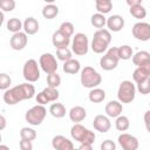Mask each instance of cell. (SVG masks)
I'll return each mask as SVG.
<instances>
[{"label": "cell", "instance_id": "681fc988", "mask_svg": "<svg viewBox=\"0 0 150 150\" xmlns=\"http://www.w3.org/2000/svg\"><path fill=\"white\" fill-rule=\"evenodd\" d=\"M0 150H9V148L7 145H5V144H1L0 145Z\"/></svg>", "mask_w": 150, "mask_h": 150}, {"label": "cell", "instance_id": "ffe728a7", "mask_svg": "<svg viewBox=\"0 0 150 150\" xmlns=\"http://www.w3.org/2000/svg\"><path fill=\"white\" fill-rule=\"evenodd\" d=\"M23 32L27 35L36 34L39 32V21L33 16L26 18L25 21H23Z\"/></svg>", "mask_w": 150, "mask_h": 150}, {"label": "cell", "instance_id": "1f68e13d", "mask_svg": "<svg viewBox=\"0 0 150 150\" xmlns=\"http://www.w3.org/2000/svg\"><path fill=\"white\" fill-rule=\"evenodd\" d=\"M129 12L135 19H144L146 16V9L144 8L143 5H137V6H134V7H129Z\"/></svg>", "mask_w": 150, "mask_h": 150}, {"label": "cell", "instance_id": "83f0119b", "mask_svg": "<svg viewBox=\"0 0 150 150\" xmlns=\"http://www.w3.org/2000/svg\"><path fill=\"white\" fill-rule=\"evenodd\" d=\"M131 60H132V63L138 67L142 63H144V62H146V61L150 60V53H148L146 50H139V52H137V53L134 54V56H132Z\"/></svg>", "mask_w": 150, "mask_h": 150}, {"label": "cell", "instance_id": "2e32d148", "mask_svg": "<svg viewBox=\"0 0 150 150\" xmlns=\"http://www.w3.org/2000/svg\"><path fill=\"white\" fill-rule=\"evenodd\" d=\"M107 27L109 32H120L124 27V19L118 14L110 15L107 19Z\"/></svg>", "mask_w": 150, "mask_h": 150}, {"label": "cell", "instance_id": "5b68a950", "mask_svg": "<svg viewBox=\"0 0 150 150\" xmlns=\"http://www.w3.org/2000/svg\"><path fill=\"white\" fill-rule=\"evenodd\" d=\"M136 90H137V88L135 87V84L131 81H129V80L122 81L117 89L118 101L121 103H131L135 100Z\"/></svg>", "mask_w": 150, "mask_h": 150}, {"label": "cell", "instance_id": "484cf974", "mask_svg": "<svg viewBox=\"0 0 150 150\" xmlns=\"http://www.w3.org/2000/svg\"><path fill=\"white\" fill-rule=\"evenodd\" d=\"M95 7L97 9V13L104 15L112 9V2L110 0H96Z\"/></svg>", "mask_w": 150, "mask_h": 150}, {"label": "cell", "instance_id": "8fae6325", "mask_svg": "<svg viewBox=\"0 0 150 150\" xmlns=\"http://www.w3.org/2000/svg\"><path fill=\"white\" fill-rule=\"evenodd\" d=\"M117 141H118V144L121 145V148L123 150H137L139 146L138 139L134 135H130L127 132H122L118 136Z\"/></svg>", "mask_w": 150, "mask_h": 150}, {"label": "cell", "instance_id": "30bf717a", "mask_svg": "<svg viewBox=\"0 0 150 150\" xmlns=\"http://www.w3.org/2000/svg\"><path fill=\"white\" fill-rule=\"evenodd\" d=\"M132 36L139 41H148L150 40V23L148 22H136L131 28Z\"/></svg>", "mask_w": 150, "mask_h": 150}, {"label": "cell", "instance_id": "8d00e7d4", "mask_svg": "<svg viewBox=\"0 0 150 150\" xmlns=\"http://www.w3.org/2000/svg\"><path fill=\"white\" fill-rule=\"evenodd\" d=\"M11 84H12V79H11V76L7 75L6 73H1V74H0V89L4 90V91H6V90L9 89Z\"/></svg>", "mask_w": 150, "mask_h": 150}, {"label": "cell", "instance_id": "5bb4252c", "mask_svg": "<svg viewBox=\"0 0 150 150\" xmlns=\"http://www.w3.org/2000/svg\"><path fill=\"white\" fill-rule=\"evenodd\" d=\"M52 146L55 150H73L74 149L73 142L70 139H68L67 137L62 136V135H56V136L53 137Z\"/></svg>", "mask_w": 150, "mask_h": 150}, {"label": "cell", "instance_id": "f546056e", "mask_svg": "<svg viewBox=\"0 0 150 150\" xmlns=\"http://www.w3.org/2000/svg\"><path fill=\"white\" fill-rule=\"evenodd\" d=\"M130 127V121L127 116L124 115H121L116 118L115 121V128L118 130V131H127Z\"/></svg>", "mask_w": 150, "mask_h": 150}, {"label": "cell", "instance_id": "e0dca14e", "mask_svg": "<svg viewBox=\"0 0 150 150\" xmlns=\"http://www.w3.org/2000/svg\"><path fill=\"white\" fill-rule=\"evenodd\" d=\"M118 61L120 59L117 57H114V56H110L109 54H104L101 59H100V67L103 69V70H112L115 69L117 66H118Z\"/></svg>", "mask_w": 150, "mask_h": 150}, {"label": "cell", "instance_id": "ee69618b", "mask_svg": "<svg viewBox=\"0 0 150 150\" xmlns=\"http://www.w3.org/2000/svg\"><path fill=\"white\" fill-rule=\"evenodd\" d=\"M143 120H144V124H145L146 131H148V132H150V110H148V111H145V112H144Z\"/></svg>", "mask_w": 150, "mask_h": 150}, {"label": "cell", "instance_id": "836d02e7", "mask_svg": "<svg viewBox=\"0 0 150 150\" xmlns=\"http://www.w3.org/2000/svg\"><path fill=\"white\" fill-rule=\"evenodd\" d=\"M20 137L23 139H28V141H34L36 138V131L32 128L28 127H23L20 130Z\"/></svg>", "mask_w": 150, "mask_h": 150}, {"label": "cell", "instance_id": "277c9868", "mask_svg": "<svg viewBox=\"0 0 150 150\" xmlns=\"http://www.w3.org/2000/svg\"><path fill=\"white\" fill-rule=\"evenodd\" d=\"M70 136L74 141H77L81 144H91V145L94 144L96 138L94 131L87 129L80 123H75L70 128Z\"/></svg>", "mask_w": 150, "mask_h": 150}, {"label": "cell", "instance_id": "7dc6e473", "mask_svg": "<svg viewBox=\"0 0 150 150\" xmlns=\"http://www.w3.org/2000/svg\"><path fill=\"white\" fill-rule=\"evenodd\" d=\"M77 150H93V145L91 144H81Z\"/></svg>", "mask_w": 150, "mask_h": 150}, {"label": "cell", "instance_id": "f6af8a7d", "mask_svg": "<svg viewBox=\"0 0 150 150\" xmlns=\"http://www.w3.org/2000/svg\"><path fill=\"white\" fill-rule=\"evenodd\" d=\"M137 68H139V69H142L148 76H150V60L149 61H146V62H144V63H142L141 66H138Z\"/></svg>", "mask_w": 150, "mask_h": 150}, {"label": "cell", "instance_id": "ac0fdd59", "mask_svg": "<svg viewBox=\"0 0 150 150\" xmlns=\"http://www.w3.org/2000/svg\"><path fill=\"white\" fill-rule=\"evenodd\" d=\"M52 43L53 46L57 49V48H62V47H68V45L70 43V38L66 36L63 33H61L59 29L55 30L53 33L52 36Z\"/></svg>", "mask_w": 150, "mask_h": 150}, {"label": "cell", "instance_id": "7bdbcfd3", "mask_svg": "<svg viewBox=\"0 0 150 150\" xmlns=\"http://www.w3.org/2000/svg\"><path fill=\"white\" fill-rule=\"evenodd\" d=\"M19 146H20V150H33V143L32 141H28V139L21 138V141L19 142Z\"/></svg>", "mask_w": 150, "mask_h": 150}, {"label": "cell", "instance_id": "7402d4cb", "mask_svg": "<svg viewBox=\"0 0 150 150\" xmlns=\"http://www.w3.org/2000/svg\"><path fill=\"white\" fill-rule=\"evenodd\" d=\"M88 98H89V101L93 102V103H101V102H103L104 98H105V91H104L103 89L98 88V87H97V88H94V89H91V90L89 91Z\"/></svg>", "mask_w": 150, "mask_h": 150}, {"label": "cell", "instance_id": "9c48e42d", "mask_svg": "<svg viewBox=\"0 0 150 150\" xmlns=\"http://www.w3.org/2000/svg\"><path fill=\"white\" fill-rule=\"evenodd\" d=\"M39 66L41 67V69L47 75L56 73L57 71V67H59L56 57L52 53H43L39 59Z\"/></svg>", "mask_w": 150, "mask_h": 150}, {"label": "cell", "instance_id": "cb8c5ba5", "mask_svg": "<svg viewBox=\"0 0 150 150\" xmlns=\"http://www.w3.org/2000/svg\"><path fill=\"white\" fill-rule=\"evenodd\" d=\"M49 112H50V115H52L53 117H55V118H62V117L66 116V107H64L62 103L55 102V103L50 104V107H49Z\"/></svg>", "mask_w": 150, "mask_h": 150}, {"label": "cell", "instance_id": "d590c367", "mask_svg": "<svg viewBox=\"0 0 150 150\" xmlns=\"http://www.w3.org/2000/svg\"><path fill=\"white\" fill-rule=\"evenodd\" d=\"M42 91L45 93V95L47 96V98L49 100V102H56V100H57L59 96H60V93H59V90H57L56 88L46 87Z\"/></svg>", "mask_w": 150, "mask_h": 150}, {"label": "cell", "instance_id": "c3c4849f", "mask_svg": "<svg viewBox=\"0 0 150 150\" xmlns=\"http://www.w3.org/2000/svg\"><path fill=\"white\" fill-rule=\"evenodd\" d=\"M5 127H6V118L4 115H1L0 116V130H4Z\"/></svg>", "mask_w": 150, "mask_h": 150}, {"label": "cell", "instance_id": "7a4b0ae2", "mask_svg": "<svg viewBox=\"0 0 150 150\" xmlns=\"http://www.w3.org/2000/svg\"><path fill=\"white\" fill-rule=\"evenodd\" d=\"M111 42V34L108 29H98L94 33L91 41V49L96 54H102L108 50V47Z\"/></svg>", "mask_w": 150, "mask_h": 150}, {"label": "cell", "instance_id": "8992f818", "mask_svg": "<svg viewBox=\"0 0 150 150\" xmlns=\"http://www.w3.org/2000/svg\"><path fill=\"white\" fill-rule=\"evenodd\" d=\"M46 115H47V109L45 108V105L36 104L26 111L25 120L30 125H40L43 122Z\"/></svg>", "mask_w": 150, "mask_h": 150}, {"label": "cell", "instance_id": "603a6c76", "mask_svg": "<svg viewBox=\"0 0 150 150\" xmlns=\"http://www.w3.org/2000/svg\"><path fill=\"white\" fill-rule=\"evenodd\" d=\"M57 14H59V7L54 4H48L42 8V16L47 20H52L56 18Z\"/></svg>", "mask_w": 150, "mask_h": 150}, {"label": "cell", "instance_id": "f1b7e54d", "mask_svg": "<svg viewBox=\"0 0 150 150\" xmlns=\"http://www.w3.org/2000/svg\"><path fill=\"white\" fill-rule=\"evenodd\" d=\"M56 57L60 61H63V63H64V62H67V61L73 59V53H71V50L68 47L57 48L56 49Z\"/></svg>", "mask_w": 150, "mask_h": 150}, {"label": "cell", "instance_id": "60d3db41", "mask_svg": "<svg viewBox=\"0 0 150 150\" xmlns=\"http://www.w3.org/2000/svg\"><path fill=\"white\" fill-rule=\"evenodd\" d=\"M101 150H116V143L111 139H104L101 143Z\"/></svg>", "mask_w": 150, "mask_h": 150}, {"label": "cell", "instance_id": "44dd1931", "mask_svg": "<svg viewBox=\"0 0 150 150\" xmlns=\"http://www.w3.org/2000/svg\"><path fill=\"white\" fill-rule=\"evenodd\" d=\"M63 71L66 74H71V75H75L80 71L81 69V64H80V61L76 60V59H71L67 62L63 63V67H62Z\"/></svg>", "mask_w": 150, "mask_h": 150}, {"label": "cell", "instance_id": "6da1fadb", "mask_svg": "<svg viewBox=\"0 0 150 150\" xmlns=\"http://www.w3.org/2000/svg\"><path fill=\"white\" fill-rule=\"evenodd\" d=\"M35 96V87L28 82L21 83L19 86H15L13 88H9L6 90L2 95V98L6 104L14 105L21 101L30 100Z\"/></svg>", "mask_w": 150, "mask_h": 150}, {"label": "cell", "instance_id": "3957f363", "mask_svg": "<svg viewBox=\"0 0 150 150\" xmlns=\"http://www.w3.org/2000/svg\"><path fill=\"white\" fill-rule=\"evenodd\" d=\"M80 81H81V84L84 88L94 89V88H97L101 84L102 76L95 68H93L90 66H87L81 70Z\"/></svg>", "mask_w": 150, "mask_h": 150}, {"label": "cell", "instance_id": "f35d334b", "mask_svg": "<svg viewBox=\"0 0 150 150\" xmlns=\"http://www.w3.org/2000/svg\"><path fill=\"white\" fill-rule=\"evenodd\" d=\"M16 4L14 0H2L0 1V8L2 9V12H12L15 8Z\"/></svg>", "mask_w": 150, "mask_h": 150}, {"label": "cell", "instance_id": "d6986e66", "mask_svg": "<svg viewBox=\"0 0 150 150\" xmlns=\"http://www.w3.org/2000/svg\"><path fill=\"white\" fill-rule=\"evenodd\" d=\"M87 117V111L81 105H75L69 110V118L74 123H80Z\"/></svg>", "mask_w": 150, "mask_h": 150}, {"label": "cell", "instance_id": "b9f144b4", "mask_svg": "<svg viewBox=\"0 0 150 150\" xmlns=\"http://www.w3.org/2000/svg\"><path fill=\"white\" fill-rule=\"evenodd\" d=\"M35 100H36L38 104H41V105H45V104L49 103V100L47 98V96L45 95V93H43V91L38 93V94H36V96H35Z\"/></svg>", "mask_w": 150, "mask_h": 150}, {"label": "cell", "instance_id": "74e56055", "mask_svg": "<svg viewBox=\"0 0 150 150\" xmlns=\"http://www.w3.org/2000/svg\"><path fill=\"white\" fill-rule=\"evenodd\" d=\"M148 77H150V76H148V75H146L142 69H139V68H136V69L134 70V73H132V80L135 81L136 84L142 83V82L145 81Z\"/></svg>", "mask_w": 150, "mask_h": 150}, {"label": "cell", "instance_id": "7c38bea8", "mask_svg": "<svg viewBox=\"0 0 150 150\" xmlns=\"http://www.w3.org/2000/svg\"><path fill=\"white\" fill-rule=\"evenodd\" d=\"M28 43V36L25 32H19L12 35L9 39V46L14 50H22Z\"/></svg>", "mask_w": 150, "mask_h": 150}, {"label": "cell", "instance_id": "52a82bcc", "mask_svg": "<svg viewBox=\"0 0 150 150\" xmlns=\"http://www.w3.org/2000/svg\"><path fill=\"white\" fill-rule=\"evenodd\" d=\"M22 75L28 83H34L40 79V69L36 60L29 59L25 62L22 67Z\"/></svg>", "mask_w": 150, "mask_h": 150}, {"label": "cell", "instance_id": "4fadbf2b", "mask_svg": "<svg viewBox=\"0 0 150 150\" xmlns=\"http://www.w3.org/2000/svg\"><path fill=\"white\" fill-rule=\"evenodd\" d=\"M93 127L96 131L104 134V132L109 131V129L111 128V122H110L109 117L105 115H96L93 121Z\"/></svg>", "mask_w": 150, "mask_h": 150}, {"label": "cell", "instance_id": "ab89813d", "mask_svg": "<svg viewBox=\"0 0 150 150\" xmlns=\"http://www.w3.org/2000/svg\"><path fill=\"white\" fill-rule=\"evenodd\" d=\"M137 90L142 94V95H148L150 94V77H148L145 81H143L142 83L137 84Z\"/></svg>", "mask_w": 150, "mask_h": 150}, {"label": "cell", "instance_id": "d6a6232c", "mask_svg": "<svg viewBox=\"0 0 150 150\" xmlns=\"http://www.w3.org/2000/svg\"><path fill=\"white\" fill-rule=\"evenodd\" d=\"M74 29H75L74 25H73L71 22H69V21L62 22V23L60 25V27H59V30H60L61 33H63L66 36H68V38H71V36H73Z\"/></svg>", "mask_w": 150, "mask_h": 150}, {"label": "cell", "instance_id": "f907efd6", "mask_svg": "<svg viewBox=\"0 0 150 150\" xmlns=\"http://www.w3.org/2000/svg\"><path fill=\"white\" fill-rule=\"evenodd\" d=\"M73 150H77V149H75V148H74V149H73Z\"/></svg>", "mask_w": 150, "mask_h": 150}, {"label": "cell", "instance_id": "4316f807", "mask_svg": "<svg viewBox=\"0 0 150 150\" xmlns=\"http://www.w3.org/2000/svg\"><path fill=\"white\" fill-rule=\"evenodd\" d=\"M90 22L91 25L98 29H103V27L107 25V18L103 15V14H100V13H95L91 15L90 18Z\"/></svg>", "mask_w": 150, "mask_h": 150}, {"label": "cell", "instance_id": "9a60e30c", "mask_svg": "<svg viewBox=\"0 0 150 150\" xmlns=\"http://www.w3.org/2000/svg\"><path fill=\"white\" fill-rule=\"evenodd\" d=\"M105 114L108 117H112V118H117L118 116L122 115L123 111V105L120 101H109L105 104Z\"/></svg>", "mask_w": 150, "mask_h": 150}, {"label": "cell", "instance_id": "e575fe53", "mask_svg": "<svg viewBox=\"0 0 150 150\" xmlns=\"http://www.w3.org/2000/svg\"><path fill=\"white\" fill-rule=\"evenodd\" d=\"M47 84H48L47 87L56 88V89H57V87L61 84V77H60V75L57 74V71L47 75Z\"/></svg>", "mask_w": 150, "mask_h": 150}, {"label": "cell", "instance_id": "4dcf8cb0", "mask_svg": "<svg viewBox=\"0 0 150 150\" xmlns=\"http://www.w3.org/2000/svg\"><path fill=\"white\" fill-rule=\"evenodd\" d=\"M118 56H120V60H129V59H132L134 56V50L130 46L128 45H123L121 47H118Z\"/></svg>", "mask_w": 150, "mask_h": 150}, {"label": "cell", "instance_id": "d4e9b609", "mask_svg": "<svg viewBox=\"0 0 150 150\" xmlns=\"http://www.w3.org/2000/svg\"><path fill=\"white\" fill-rule=\"evenodd\" d=\"M6 28L8 32H12L13 34H15L21 32V29L23 28V22H21V20L18 18H11L6 23Z\"/></svg>", "mask_w": 150, "mask_h": 150}, {"label": "cell", "instance_id": "bcb514c9", "mask_svg": "<svg viewBox=\"0 0 150 150\" xmlns=\"http://www.w3.org/2000/svg\"><path fill=\"white\" fill-rule=\"evenodd\" d=\"M127 5L129 7H134L137 5H142V0H127Z\"/></svg>", "mask_w": 150, "mask_h": 150}, {"label": "cell", "instance_id": "ba28073f", "mask_svg": "<svg viewBox=\"0 0 150 150\" xmlns=\"http://www.w3.org/2000/svg\"><path fill=\"white\" fill-rule=\"evenodd\" d=\"M89 49V40L88 36L84 33H76L73 38L71 42V52L75 53V55L83 56L88 53Z\"/></svg>", "mask_w": 150, "mask_h": 150}]
</instances>
